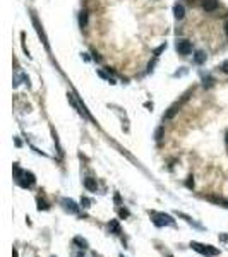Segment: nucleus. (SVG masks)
<instances>
[{
	"instance_id": "16",
	"label": "nucleus",
	"mask_w": 228,
	"mask_h": 257,
	"mask_svg": "<svg viewBox=\"0 0 228 257\" xmlns=\"http://www.w3.org/2000/svg\"><path fill=\"white\" fill-rule=\"evenodd\" d=\"M119 214H120V218H129V211L125 207H120L119 209Z\"/></svg>"
},
{
	"instance_id": "4",
	"label": "nucleus",
	"mask_w": 228,
	"mask_h": 257,
	"mask_svg": "<svg viewBox=\"0 0 228 257\" xmlns=\"http://www.w3.org/2000/svg\"><path fill=\"white\" fill-rule=\"evenodd\" d=\"M34 182H36V178H34V175H33L31 171H24L23 177L19 178V183H21L23 187H31Z\"/></svg>"
},
{
	"instance_id": "23",
	"label": "nucleus",
	"mask_w": 228,
	"mask_h": 257,
	"mask_svg": "<svg viewBox=\"0 0 228 257\" xmlns=\"http://www.w3.org/2000/svg\"><path fill=\"white\" fill-rule=\"evenodd\" d=\"M226 144H228V134H226Z\"/></svg>"
},
{
	"instance_id": "10",
	"label": "nucleus",
	"mask_w": 228,
	"mask_h": 257,
	"mask_svg": "<svg viewBox=\"0 0 228 257\" xmlns=\"http://www.w3.org/2000/svg\"><path fill=\"white\" fill-rule=\"evenodd\" d=\"M108 230L112 231V233L119 235V233H120V225H119V221H117V219H112V221L108 223Z\"/></svg>"
},
{
	"instance_id": "8",
	"label": "nucleus",
	"mask_w": 228,
	"mask_h": 257,
	"mask_svg": "<svg viewBox=\"0 0 228 257\" xmlns=\"http://www.w3.org/2000/svg\"><path fill=\"white\" fill-rule=\"evenodd\" d=\"M33 23H34V26H36V31H38V34H40V36H41V38H43V43H45V45H46V46H48V41H46V36H45V34H43V29H41V24H40V23H38V19H36V17H34V16H33Z\"/></svg>"
},
{
	"instance_id": "20",
	"label": "nucleus",
	"mask_w": 228,
	"mask_h": 257,
	"mask_svg": "<svg viewBox=\"0 0 228 257\" xmlns=\"http://www.w3.org/2000/svg\"><path fill=\"white\" fill-rule=\"evenodd\" d=\"M223 72H226V74H228V62L223 64Z\"/></svg>"
},
{
	"instance_id": "19",
	"label": "nucleus",
	"mask_w": 228,
	"mask_h": 257,
	"mask_svg": "<svg viewBox=\"0 0 228 257\" xmlns=\"http://www.w3.org/2000/svg\"><path fill=\"white\" fill-rule=\"evenodd\" d=\"M187 187H194V177H189V180H187Z\"/></svg>"
},
{
	"instance_id": "7",
	"label": "nucleus",
	"mask_w": 228,
	"mask_h": 257,
	"mask_svg": "<svg viewBox=\"0 0 228 257\" xmlns=\"http://www.w3.org/2000/svg\"><path fill=\"white\" fill-rule=\"evenodd\" d=\"M84 187H86L87 190H91V192H94V190L98 189V183L94 178H86L84 180Z\"/></svg>"
},
{
	"instance_id": "2",
	"label": "nucleus",
	"mask_w": 228,
	"mask_h": 257,
	"mask_svg": "<svg viewBox=\"0 0 228 257\" xmlns=\"http://www.w3.org/2000/svg\"><path fill=\"white\" fill-rule=\"evenodd\" d=\"M151 216H153V223L156 226H165V225H173V219H172V216H168V214H165V212H151Z\"/></svg>"
},
{
	"instance_id": "6",
	"label": "nucleus",
	"mask_w": 228,
	"mask_h": 257,
	"mask_svg": "<svg viewBox=\"0 0 228 257\" xmlns=\"http://www.w3.org/2000/svg\"><path fill=\"white\" fill-rule=\"evenodd\" d=\"M62 204H64L65 209L71 211V212H77V211H79V207L76 206V202H74V201H71V199H64V201H62Z\"/></svg>"
},
{
	"instance_id": "17",
	"label": "nucleus",
	"mask_w": 228,
	"mask_h": 257,
	"mask_svg": "<svg viewBox=\"0 0 228 257\" xmlns=\"http://www.w3.org/2000/svg\"><path fill=\"white\" fill-rule=\"evenodd\" d=\"M81 204L84 206V207H89V204H91V201L87 199V197H82V199H81Z\"/></svg>"
},
{
	"instance_id": "21",
	"label": "nucleus",
	"mask_w": 228,
	"mask_h": 257,
	"mask_svg": "<svg viewBox=\"0 0 228 257\" xmlns=\"http://www.w3.org/2000/svg\"><path fill=\"white\" fill-rule=\"evenodd\" d=\"M12 257H19V254H17V250H14V252H12Z\"/></svg>"
},
{
	"instance_id": "22",
	"label": "nucleus",
	"mask_w": 228,
	"mask_h": 257,
	"mask_svg": "<svg viewBox=\"0 0 228 257\" xmlns=\"http://www.w3.org/2000/svg\"><path fill=\"white\" fill-rule=\"evenodd\" d=\"M226 34H228V24H226Z\"/></svg>"
},
{
	"instance_id": "1",
	"label": "nucleus",
	"mask_w": 228,
	"mask_h": 257,
	"mask_svg": "<svg viewBox=\"0 0 228 257\" xmlns=\"http://www.w3.org/2000/svg\"><path fill=\"white\" fill-rule=\"evenodd\" d=\"M190 247L194 249L196 252H199V254H203L206 257H215L220 254V250L216 247H213V245H204V244H199V242H192L190 244Z\"/></svg>"
},
{
	"instance_id": "3",
	"label": "nucleus",
	"mask_w": 228,
	"mask_h": 257,
	"mask_svg": "<svg viewBox=\"0 0 228 257\" xmlns=\"http://www.w3.org/2000/svg\"><path fill=\"white\" fill-rule=\"evenodd\" d=\"M177 51L180 55H189L192 51V45L185 39H180V41H177Z\"/></svg>"
},
{
	"instance_id": "14",
	"label": "nucleus",
	"mask_w": 228,
	"mask_h": 257,
	"mask_svg": "<svg viewBox=\"0 0 228 257\" xmlns=\"http://www.w3.org/2000/svg\"><path fill=\"white\" fill-rule=\"evenodd\" d=\"M204 58H206V55L203 53V51H197V53H196V58H194V60H196L197 64H203Z\"/></svg>"
},
{
	"instance_id": "11",
	"label": "nucleus",
	"mask_w": 228,
	"mask_h": 257,
	"mask_svg": "<svg viewBox=\"0 0 228 257\" xmlns=\"http://www.w3.org/2000/svg\"><path fill=\"white\" fill-rule=\"evenodd\" d=\"M74 244L79 245V249H82V250H84V249H87V242L84 240L82 237H76V238H74Z\"/></svg>"
},
{
	"instance_id": "15",
	"label": "nucleus",
	"mask_w": 228,
	"mask_h": 257,
	"mask_svg": "<svg viewBox=\"0 0 228 257\" xmlns=\"http://www.w3.org/2000/svg\"><path fill=\"white\" fill-rule=\"evenodd\" d=\"M175 113H177V106H172V108L168 110V113L165 115V118H167V120H168V118H172V117H173Z\"/></svg>"
},
{
	"instance_id": "12",
	"label": "nucleus",
	"mask_w": 228,
	"mask_h": 257,
	"mask_svg": "<svg viewBox=\"0 0 228 257\" xmlns=\"http://www.w3.org/2000/svg\"><path fill=\"white\" fill-rule=\"evenodd\" d=\"M79 24H81V28H84V26L87 24V14L86 12H81L79 14Z\"/></svg>"
},
{
	"instance_id": "5",
	"label": "nucleus",
	"mask_w": 228,
	"mask_h": 257,
	"mask_svg": "<svg viewBox=\"0 0 228 257\" xmlns=\"http://www.w3.org/2000/svg\"><path fill=\"white\" fill-rule=\"evenodd\" d=\"M203 9L206 10V12H215V10L218 9V2H216V0H204Z\"/></svg>"
},
{
	"instance_id": "9",
	"label": "nucleus",
	"mask_w": 228,
	"mask_h": 257,
	"mask_svg": "<svg viewBox=\"0 0 228 257\" xmlns=\"http://www.w3.org/2000/svg\"><path fill=\"white\" fill-rule=\"evenodd\" d=\"M173 12H175V17H177V19H183V16H185V10H183L182 3H177V5L173 7Z\"/></svg>"
},
{
	"instance_id": "18",
	"label": "nucleus",
	"mask_w": 228,
	"mask_h": 257,
	"mask_svg": "<svg viewBox=\"0 0 228 257\" xmlns=\"http://www.w3.org/2000/svg\"><path fill=\"white\" fill-rule=\"evenodd\" d=\"M161 135H163V128H158V130H156V141H160V139H161Z\"/></svg>"
},
{
	"instance_id": "24",
	"label": "nucleus",
	"mask_w": 228,
	"mask_h": 257,
	"mask_svg": "<svg viewBox=\"0 0 228 257\" xmlns=\"http://www.w3.org/2000/svg\"><path fill=\"white\" fill-rule=\"evenodd\" d=\"M122 257H124V255H122Z\"/></svg>"
},
{
	"instance_id": "13",
	"label": "nucleus",
	"mask_w": 228,
	"mask_h": 257,
	"mask_svg": "<svg viewBox=\"0 0 228 257\" xmlns=\"http://www.w3.org/2000/svg\"><path fill=\"white\" fill-rule=\"evenodd\" d=\"M36 202H38V209H40V211H46V209L50 207V206L46 204V202H45V201H43V199H38V201H36Z\"/></svg>"
}]
</instances>
